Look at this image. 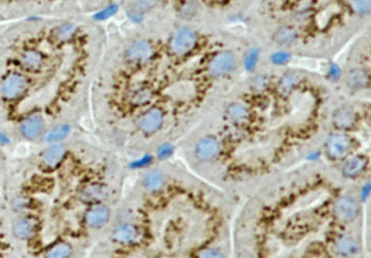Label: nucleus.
Listing matches in <instances>:
<instances>
[{"instance_id":"nucleus-29","label":"nucleus","mask_w":371,"mask_h":258,"mask_svg":"<svg viewBox=\"0 0 371 258\" xmlns=\"http://www.w3.org/2000/svg\"><path fill=\"white\" fill-rule=\"evenodd\" d=\"M74 31V27L71 25H65L62 26L57 31V37L60 38L61 39H66V38L70 37Z\"/></svg>"},{"instance_id":"nucleus-26","label":"nucleus","mask_w":371,"mask_h":258,"mask_svg":"<svg viewBox=\"0 0 371 258\" xmlns=\"http://www.w3.org/2000/svg\"><path fill=\"white\" fill-rule=\"evenodd\" d=\"M118 6L117 5H113L108 7V8L104 9L103 11H100L94 16V19L97 21H105L111 18L117 12H118Z\"/></svg>"},{"instance_id":"nucleus-21","label":"nucleus","mask_w":371,"mask_h":258,"mask_svg":"<svg viewBox=\"0 0 371 258\" xmlns=\"http://www.w3.org/2000/svg\"><path fill=\"white\" fill-rule=\"evenodd\" d=\"M22 64L25 68L29 69V70H38L42 66V56L35 51H28L23 57Z\"/></svg>"},{"instance_id":"nucleus-8","label":"nucleus","mask_w":371,"mask_h":258,"mask_svg":"<svg viewBox=\"0 0 371 258\" xmlns=\"http://www.w3.org/2000/svg\"><path fill=\"white\" fill-rule=\"evenodd\" d=\"M163 113L159 109L153 108L138 118L137 125L146 134L156 132L163 124Z\"/></svg>"},{"instance_id":"nucleus-17","label":"nucleus","mask_w":371,"mask_h":258,"mask_svg":"<svg viewBox=\"0 0 371 258\" xmlns=\"http://www.w3.org/2000/svg\"><path fill=\"white\" fill-rule=\"evenodd\" d=\"M65 154V147L63 144H52L47 148L44 153V162L50 167H55L58 165Z\"/></svg>"},{"instance_id":"nucleus-4","label":"nucleus","mask_w":371,"mask_h":258,"mask_svg":"<svg viewBox=\"0 0 371 258\" xmlns=\"http://www.w3.org/2000/svg\"><path fill=\"white\" fill-rule=\"evenodd\" d=\"M110 211L103 203L92 204L84 215L86 224L92 228L103 227L110 219Z\"/></svg>"},{"instance_id":"nucleus-14","label":"nucleus","mask_w":371,"mask_h":258,"mask_svg":"<svg viewBox=\"0 0 371 258\" xmlns=\"http://www.w3.org/2000/svg\"><path fill=\"white\" fill-rule=\"evenodd\" d=\"M44 129V121L39 115H34L25 120L21 125V131L26 137L34 139L39 135Z\"/></svg>"},{"instance_id":"nucleus-6","label":"nucleus","mask_w":371,"mask_h":258,"mask_svg":"<svg viewBox=\"0 0 371 258\" xmlns=\"http://www.w3.org/2000/svg\"><path fill=\"white\" fill-rule=\"evenodd\" d=\"M234 65L233 54L229 51H224L214 57L210 62L209 70L214 76H220L232 72Z\"/></svg>"},{"instance_id":"nucleus-3","label":"nucleus","mask_w":371,"mask_h":258,"mask_svg":"<svg viewBox=\"0 0 371 258\" xmlns=\"http://www.w3.org/2000/svg\"><path fill=\"white\" fill-rule=\"evenodd\" d=\"M196 44V35L194 31L188 28H181L175 32L171 48L175 53L184 55L194 48Z\"/></svg>"},{"instance_id":"nucleus-27","label":"nucleus","mask_w":371,"mask_h":258,"mask_svg":"<svg viewBox=\"0 0 371 258\" xmlns=\"http://www.w3.org/2000/svg\"><path fill=\"white\" fill-rule=\"evenodd\" d=\"M197 258H224V256L217 248H206L199 253Z\"/></svg>"},{"instance_id":"nucleus-10","label":"nucleus","mask_w":371,"mask_h":258,"mask_svg":"<svg viewBox=\"0 0 371 258\" xmlns=\"http://www.w3.org/2000/svg\"><path fill=\"white\" fill-rule=\"evenodd\" d=\"M139 236V231L135 225L123 223L113 230L112 237L113 241L120 244H130L136 241Z\"/></svg>"},{"instance_id":"nucleus-1","label":"nucleus","mask_w":371,"mask_h":258,"mask_svg":"<svg viewBox=\"0 0 371 258\" xmlns=\"http://www.w3.org/2000/svg\"><path fill=\"white\" fill-rule=\"evenodd\" d=\"M360 212V205L352 195H344L338 197L333 207L334 218L341 223H352L357 219Z\"/></svg>"},{"instance_id":"nucleus-23","label":"nucleus","mask_w":371,"mask_h":258,"mask_svg":"<svg viewBox=\"0 0 371 258\" xmlns=\"http://www.w3.org/2000/svg\"><path fill=\"white\" fill-rule=\"evenodd\" d=\"M71 254V246L65 242H61L54 246L47 252L46 258H68Z\"/></svg>"},{"instance_id":"nucleus-15","label":"nucleus","mask_w":371,"mask_h":258,"mask_svg":"<svg viewBox=\"0 0 371 258\" xmlns=\"http://www.w3.org/2000/svg\"><path fill=\"white\" fill-rule=\"evenodd\" d=\"M143 185L150 192H158L165 185V178L163 173L158 169H151L144 174Z\"/></svg>"},{"instance_id":"nucleus-11","label":"nucleus","mask_w":371,"mask_h":258,"mask_svg":"<svg viewBox=\"0 0 371 258\" xmlns=\"http://www.w3.org/2000/svg\"><path fill=\"white\" fill-rule=\"evenodd\" d=\"M336 254L341 257H349L358 252L359 244L357 240L350 235L344 234L339 236L334 243Z\"/></svg>"},{"instance_id":"nucleus-9","label":"nucleus","mask_w":371,"mask_h":258,"mask_svg":"<svg viewBox=\"0 0 371 258\" xmlns=\"http://www.w3.org/2000/svg\"><path fill=\"white\" fill-rule=\"evenodd\" d=\"M220 147L215 138L206 137L199 141L196 147V155L199 160L207 162L215 159L220 153Z\"/></svg>"},{"instance_id":"nucleus-24","label":"nucleus","mask_w":371,"mask_h":258,"mask_svg":"<svg viewBox=\"0 0 371 258\" xmlns=\"http://www.w3.org/2000/svg\"><path fill=\"white\" fill-rule=\"evenodd\" d=\"M70 132V127L67 125H61V126L54 127V129L49 131L45 136V140L49 142H56L65 139L67 134Z\"/></svg>"},{"instance_id":"nucleus-16","label":"nucleus","mask_w":371,"mask_h":258,"mask_svg":"<svg viewBox=\"0 0 371 258\" xmlns=\"http://www.w3.org/2000/svg\"><path fill=\"white\" fill-rule=\"evenodd\" d=\"M226 116L229 122L235 125H242L250 119L248 111L240 104H232L227 108Z\"/></svg>"},{"instance_id":"nucleus-7","label":"nucleus","mask_w":371,"mask_h":258,"mask_svg":"<svg viewBox=\"0 0 371 258\" xmlns=\"http://www.w3.org/2000/svg\"><path fill=\"white\" fill-rule=\"evenodd\" d=\"M367 157L363 155L352 156L344 162L341 168L343 177L348 179H356L362 176L367 167Z\"/></svg>"},{"instance_id":"nucleus-5","label":"nucleus","mask_w":371,"mask_h":258,"mask_svg":"<svg viewBox=\"0 0 371 258\" xmlns=\"http://www.w3.org/2000/svg\"><path fill=\"white\" fill-rule=\"evenodd\" d=\"M28 87L29 82L24 76L19 74H11L3 83V95L7 99L13 100L24 95Z\"/></svg>"},{"instance_id":"nucleus-2","label":"nucleus","mask_w":371,"mask_h":258,"mask_svg":"<svg viewBox=\"0 0 371 258\" xmlns=\"http://www.w3.org/2000/svg\"><path fill=\"white\" fill-rule=\"evenodd\" d=\"M352 146L351 138L342 133H335L328 138L326 143V153L331 160H341L347 157Z\"/></svg>"},{"instance_id":"nucleus-32","label":"nucleus","mask_w":371,"mask_h":258,"mask_svg":"<svg viewBox=\"0 0 371 258\" xmlns=\"http://www.w3.org/2000/svg\"><path fill=\"white\" fill-rule=\"evenodd\" d=\"M171 152V147L169 145H165L160 149V155L166 157Z\"/></svg>"},{"instance_id":"nucleus-18","label":"nucleus","mask_w":371,"mask_h":258,"mask_svg":"<svg viewBox=\"0 0 371 258\" xmlns=\"http://www.w3.org/2000/svg\"><path fill=\"white\" fill-rule=\"evenodd\" d=\"M35 230V222L29 218H23L16 222L13 227L15 236L20 239H29Z\"/></svg>"},{"instance_id":"nucleus-25","label":"nucleus","mask_w":371,"mask_h":258,"mask_svg":"<svg viewBox=\"0 0 371 258\" xmlns=\"http://www.w3.org/2000/svg\"><path fill=\"white\" fill-rule=\"evenodd\" d=\"M259 55H260V50L258 49H252L248 52L245 57V66L248 71H252L255 69L256 65L257 60H258Z\"/></svg>"},{"instance_id":"nucleus-28","label":"nucleus","mask_w":371,"mask_h":258,"mask_svg":"<svg viewBox=\"0 0 371 258\" xmlns=\"http://www.w3.org/2000/svg\"><path fill=\"white\" fill-rule=\"evenodd\" d=\"M352 8L356 12L360 13H367L370 11L371 2L370 0H366V1H352Z\"/></svg>"},{"instance_id":"nucleus-20","label":"nucleus","mask_w":371,"mask_h":258,"mask_svg":"<svg viewBox=\"0 0 371 258\" xmlns=\"http://www.w3.org/2000/svg\"><path fill=\"white\" fill-rule=\"evenodd\" d=\"M347 83L352 89H360L368 84L369 78L365 70L356 69L347 75Z\"/></svg>"},{"instance_id":"nucleus-19","label":"nucleus","mask_w":371,"mask_h":258,"mask_svg":"<svg viewBox=\"0 0 371 258\" xmlns=\"http://www.w3.org/2000/svg\"><path fill=\"white\" fill-rule=\"evenodd\" d=\"M152 55L151 46L145 42L133 44L128 51V56L131 60H144Z\"/></svg>"},{"instance_id":"nucleus-22","label":"nucleus","mask_w":371,"mask_h":258,"mask_svg":"<svg viewBox=\"0 0 371 258\" xmlns=\"http://www.w3.org/2000/svg\"><path fill=\"white\" fill-rule=\"evenodd\" d=\"M296 39V33L289 27H283L275 33L274 40L280 45H287L292 43Z\"/></svg>"},{"instance_id":"nucleus-30","label":"nucleus","mask_w":371,"mask_h":258,"mask_svg":"<svg viewBox=\"0 0 371 258\" xmlns=\"http://www.w3.org/2000/svg\"><path fill=\"white\" fill-rule=\"evenodd\" d=\"M290 55L289 54L286 53V52H277V53L274 54L273 57H272V61L275 64H278V65H281V64L285 63V62L288 61Z\"/></svg>"},{"instance_id":"nucleus-31","label":"nucleus","mask_w":371,"mask_h":258,"mask_svg":"<svg viewBox=\"0 0 371 258\" xmlns=\"http://www.w3.org/2000/svg\"><path fill=\"white\" fill-rule=\"evenodd\" d=\"M330 74L334 78H337L340 75V70L336 65H333L330 69Z\"/></svg>"},{"instance_id":"nucleus-12","label":"nucleus","mask_w":371,"mask_h":258,"mask_svg":"<svg viewBox=\"0 0 371 258\" xmlns=\"http://www.w3.org/2000/svg\"><path fill=\"white\" fill-rule=\"evenodd\" d=\"M108 195L106 187L100 184H91L81 191L80 197L85 203H100Z\"/></svg>"},{"instance_id":"nucleus-13","label":"nucleus","mask_w":371,"mask_h":258,"mask_svg":"<svg viewBox=\"0 0 371 258\" xmlns=\"http://www.w3.org/2000/svg\"><path fill=\"white\" fill-rule=\"evenodd\" d=\"M357 122V115L351 108H339L333 116L334 126L340 130L352 129Z\"/></svg>"}]
</instances>
